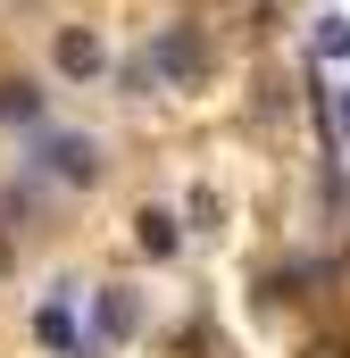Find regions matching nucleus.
<instances>
[{"mask_svg": "<svg viewBox=\"0 0 350 358\" xmlns=\"http://www.w3.org/2000/svg\"><path fill=\"white\" fill-rule=\"evenodd\" d=\"M42 167L59 183H100V150H92L84 134H50V142H42Z\"/></svg>", "mask_w": 350, "mask_h": 358, "instance_id": "obj_3", "label": "nucleus"}, {"mask_svg": "<svg viewBox=\"0 0 350 358\" xmlns=\"http://www.w3.org/2000/svg\"><path fill=\"white\" fill-rule=\"evenodd\" d=\"M0 125H42V84L34 76H8L0 84Z\"/></svg>", "mask_w": 350, "mask_h": 358, "instance_id": "obj_6", "label": "nucleus"}, {"mask_svg": "<svg viewBox=\"0 0 350 358\" xmlns=\"http://www.w3.org/2000/svg\"><path fill=\"white\" fill-rule=\"evenodd\" d=\"M92 325H100V342H134V325H142V300L108 283V292L92 300Z\"/></svg>", "mask_w": 350, "mask_h": 358, "instance_id": "obj_4", "label": "nucleus"}, {"mask_svg": "<svg viewBox=\"0 0 350 358\" xmlns=\"http://www.w3.org/2000/svg\"><path fill=\"white\" fill-rule=\"evenodd\" d=\"M334 134H342V142H350V92H342V100H334Z\"/></svg>", "mask_w": 350, "mask_h": 358, "instance_id": "obj_11", "label": "nucleus"}, {"mask_svg": "<svg viewBox=\"0 0 350 358\" xmlns=\"http://www.w3.org/2000/svg\"><path fill=\"white\" fill-rule=\"evenodd\" d=\"M309 358H350V334H317V342H309Z\"/></svg>", "mask_w": 350, "mask_h": 358, "instance_id": "obj_10", "label": "nucleus"}, {"mask_svg": "<svg viewBox=\"0 0 350 358\" xmlns=\"http://www.w3.org/2000/svg\"><path fill=\"white\" fill-rule=\"evenodd\" d=\"M142 59H150L159 84H200V76H209V34H200V25H159Z\"/></svg>", "mask_w": 350, "mask_h": 358, "instance_id": "obj_1", "label": "nucleus"}, {"mask_svg": "<svg viewBox=\"0 0 350 358\" xmlns=\"http://www.w3.org/2000/svg\"><path fill=\"white\" fill-rule=\"evenodd\" d=\"M50 59H59V76H67V84H92V76L108 67V42H100L92 25H59V42H50Z\"/></svg>", "mask_w": 350, "mask_h": 358, "instance_id": "obj_2", "label": "nucleus"}, {"mask_svg": "<svg viewBox=\"0 0 350 358\" xmlns=\"http://www.w3.org/2000/svg\"><path fill=\"white\" fill-rule=\"evenodd\" d=\"M317 59H350V17H317Z\"/></svg>", "mask_w": 350, "mask_h": 358, "instance_id": "obj_8", "label": "nucleus"}, {"mask_svg": "<svg viewBox=\"0 0 350 358\" xmlns=\"http://www.w3.org/2000/svg\"><path fill=\"white\" fill-rule=\"evenodd\" d=\"M234 17H242V34H267L275 25V0H234Z\"/></svg>", "mask_w": 350, "mask_h": 358, "instance_id": "obj_9", "label": "nucleus"}, {"mask_svg": "<svg viewBox=\"0 0 350 358\" xmlns=\"http://www.w3.org/2000/svg\"><path fill=\"white\" fill-rule=\"evenodd\" d=\"M134 242H142V259H175V242H183V225H175L167 208H142V217H134Z\"/></svg>", "mask_w": 350, "mask_h": 358, "instance_id": "obj_5", "label": "nucleus"}, {"mask_svg": "<svg viewBox=\"0 0 350 358\" xmlns=\"http://www.w3.org/2000/svg\"><path fill=\"white\" fill-rule=\"evenodd\" d=\"M34 334H42V342H50V350H84V342H76V317H67V308H42V317H34Z\"/></svg>", "mask_w": 350, "mask_h": 358, "instance_id": "obj_7", "label": "nucleus"}, {"mask_svg": "<svg viewBox=\"0 0 350 358\" xmlns=\"http://www.w3.org/2000/svg\"><path fill=\"white\" fill-rule=\"evenodd\" d=\"M8 267H17V242H8V234H0V275H8Z\"/></svg>", "mask_w": 350, "mask_h": 358, "instance_id": "obj_12", "label": "nucleus"}]
</instances>
